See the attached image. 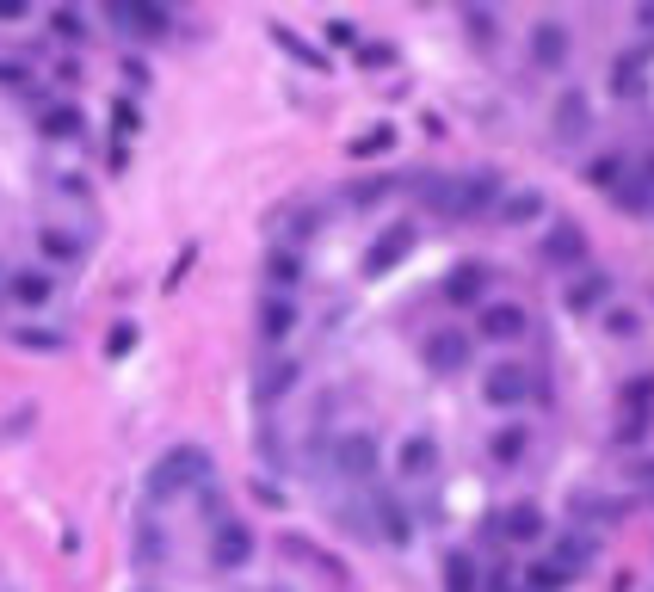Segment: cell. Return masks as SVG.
<instances>
[{
  "label": "cell",
  "mask_w": 654,
  "mask_h": 592,
  "mask_svg": "<svg viewBox=\"0 0 654 592\" xmlns=\"http://www.w3.org/2000/svg\"><path fill=\"white\" fill-rule=\"evenodd\" d=\"M13 340H19L25 352H56V346H62V333H50V327H19Z\"/></svg>",
  "instance_id": "obj_29"
},
{
  "label": "cell",
  "mask_w": 654,
  "mask_h": 592,
  "mask_svg": "<svg viewBox=\"0 0 654 592\" xmlns=\"http://www.w3.org/2000/svg\"><path fill=\"white\" fill-rule=\"evenodd\" d=\"M500 216H506V222H537V216H543V198H537V192H513V198L500 204Z\"/></svg>",
  "instance_id": "obj_27"
},
{
  "label": "cell",
  "mask_w": 654,
  "mask_h": 592,
  "mask_svg": "<svg viewBox=\"0 0 654 592\" xmlns=\"http://www.w3.org/2000/svg\"><path fill=\"white\" fill-rule=\"evenodd\" d=\"M543 259H550V266H580V259H587V235H580V222H556V229L543 235Z\"/></svg>",
  "instance_id": "obj_11"
},
{
  "label": "cell",
  "mask_w": 654,
  "mask_h": 592,
  "mask_svg": "<svg viewBox=\"0 0 654 592\" xmlns=\"http://www.w3.org/2000/svg\"><path fill=\"white\" fill-rule=\"evenodd\" d=\"M482 395H488L494 407H519V401L531 395V370H525V364H513V358L494 364L488 377H482Z\"/></svg>",
  "instance_id": "obj_5"
},
{
  "label": "cell",
  "mask_w": 654,
  "mask_h": 592,
  "mask_svg": "<svg viewBox=\"0 0 654 592\" xmlns=\"http://www.w3.org/2000/svg\"><path fill=\"white\" fill-rule=\"evenodd\" d=\"M636 481H642V488H654V457H648V463H636Z\"/></svg>",
  "instance_id": "obj_33"
},
{
  "label": "cell",
  "mask_w": 654,
  "mask_h": 592,
  "mask_svg": "<svg viewBox=\"0 0 654 592\" xmlns=\"http://www.w3.org/2000/svg\"><path fill=\"white\" fill-rule=\"evenodd\" d=\"M210 488V451L204 444H173V451L149 469V500H179Z\"/></svg>",
  "instance_id": "obj_1"
},
{
  "label": "cell",
  "mask_w": 654,
  "mask_h": 592,
  "mask_svg": "<svg viewBox=\"0 0 654 592\" xmlns=\"http://www.w3.org/2000/svg\"><path fill=\"white\" fill-rule=\"evenodd\" d=\"M290 327H297V296L272 290L266 303H260V340H266V346H284V340H290Z\"/></svg>",
  "instance_id": "obj_9"
},
{
  "label": "cell",
  "mask_w": 654,
  "mask_h": 592,
  "mask_svg": "<svg viewBox=\"0 0 654 592\" xmlns=\"http://www.w3.org/2000/svg\"><path fill=\"white\" fill-rule=\"evenodd\" d=\"M605 296H611V278H580V284H568V296H562V303H568V315H593L599 303H605Z\"/></svg>",
  "instance_id": "obj_19"
},
{
  "label": "cell",
  "mask_w": 654,
  "mask_h": 592,
  "mask_svg": "<svg viewBox=\"0 0 654 592\" xmlns=\"http://www.w3.org/2000/svg\"><path fill=\"white\" fill-rule=\"evenodd\" d=\"M130 346H136V327H112V352H118V358H124V352H130Z\"/></svg>",
  "instance_id": "obj_32"
},
{
  "label": "cell",
  "mask_w": 654,
  "mask_h": 592,
  "mask_svg": "<svg viewBox=\"0 0 654 592\" xmlns=\"http://www.w3.org/2000/svg\"><path fill=\"white\" fill-rule=\"evenodd\" d=\"M266 272H272V290H284V296H290V284H297V272H303V259H297V247H272V259H266Z\"/></svg>",
  "instance_id": "obj_24"
},
{
  "label": "cell",
  "mask_w": 654,
  "mask_h": 592,
  "mask_svg": "<svg viewBox=\"0 0 654 592\" xmlns=\"http://www.w3.org/2000/svg\"><path fill=\"white\" fill-rule=\"evenodd\" d=\"M525 451H531V432H525V426H500V432H494V463H500V469L525 463Z\"/></svg>",
  "instance_id": "obj_22"
},
{
  "label": "cell",
  "mask_w": 654,
  "mask_h": 592,
  "mask_svg": "<svg viewBox=\"0 0 654 592\" xmlns=\"http://www.w3.org/2000/svg\"><path fill=\"white\" fill-rule=\"evenodd\" d=\"M525 580H531V592H562V586H568V574H562L556 562H531Z\"/></svg>",
  "instance_id": "obj_28"
},
{
  "label": "cell",
  "mask_w": 654,
  "mask_h": 592,
  "mask_svg": "<svg viewBox=\"0 0 654 592\" xmlns=\"http://www.w3.org/2000/svg\"><path fill=\"white\" fill-rule=\"evenodd\" d=\"M389 148H395V130L377 124V130H365V136L352 142V155H358V161H377V155H389Z\"/></svg>",
  "instance_id": "obj_25"
},
{
  "label": "cell",
  "mask_w": 654,
  "mask_h": 592,
  "mask_svg": "<svg viewBox=\"0 0 654 592\" xmlns=\"http://www.w3.org/2000/svg\"><path fill=\"white\" fill-rule=\"evenodd\" d=\"M44 136H81V111L75 105H50L44 111Z\"/></svg>",
  "instance_id": "obj_26"
},
{
  "label": "cell",
  "mask_w": 654,
  "mask_h": 592,
  "mask_svg": "<svg viewBox=\"0 0 654 592\" xmlns=\"http://www.w3.org/2000/svg\"><path fill=\"white\" fill-rule=\"evenodd\" d=\"M642 68H648V50H630L611 62V87L617 93H642Z\"/></svg>",
  "instance_id": "obj_23"
},
{
  "label": "cell",
  "mask_w": 654,
  "mask_h": 592,
  "mask_svg": "<svg viewBox=\"0 0 654 592\" xmlns=\"http://www.w3.org/2000/svg\"><path fill=\"white\" fill-rule=\"evenodd\" d=\"M587 130H593V105H587V93H562V99H556V136L574 142V136H587Z\"/></svg>",
  "instance_id": "obj_14"
},
{
  "label": "cell",
  "mask_w": 654,
  "mask_h": 592,
  "mask_svg": "<svg viewBox=\"0 0 654 592\" xmlns=\"http://www.w3.org/2000/svg\"><path fill=\"white\" fill-rule=\"evenodd\" d=\"M112 25H124V31H142V37H161L173 19H167L161 7H112Z\"/></svg>",
  "instance_id": "obj_20"
},
{
  "label": "cell",
  "mask_w": 654,
  "mask_h": 592,
  "mask_svg": "<svg viewBox=\"0 0 654 592\" xmlns=\"http://www.w3.org/2000/svg\"><path fill=\"white\" fill-rule=\"evenodd\" d=\"M605 327H611V333H636V315H624V309H611V315H605Z\"/></svg>",
  "instance_id": "obj_31"
},
{
  "label": "cell",
  "mask_w": 654,
  "mask_h": 592,
  "mask_svg": "<svg viewBox=\"0 0 654 592\" xmlns=\"http://www.w3.org/2000/svg\"><path fill=\"white\" fill-rule=\"evenodd\" d=\"M568 50H574V37H568L562 19H537V25H531V62H537V68H562Z\"/></svg>",
  "instance_id": "obj_6"
},
{
  "label": "cell",
  "mask_w": 654,
  "mask_h": 592,
  "mask_svg": "<svg viewBox=\"0 0 654 592\" xmlns=\"http://www.w3.org/2000/svg\"><path fill=\"white\" fill-rule=\"evenodd\" d=\"M426 364L439 370V377H457V370L469 364V340H463V333H432V340H426Z\"/></svg>",
  "instance_id": "obj_12"
},
{
  "label": "cell",
  "mask_w": 654,
  "mask_h": 592,
  "mask_svg": "<svg viewBox=\"0 0 654 592\" xmlns=\"http://www.w3.org/2000/svg\"><path fill=\"white\" fill-rule=\"evenodd\" d=\"M525 309L519 303H482L476 309V333H482V340H525Z\"/></svg>",
  "instance_id": "obj_7"
},
{
  "label": "cell",
  "mask_w": 654,
  "mask_h": 592,
  "mask_svg": "<svg viewBox=\"0 0 654 592\" xmlns=\"http://www.w3.org/2000/svg\"><path fill=\"white\" fill-rule=\"evenodd\" d=\"M7 296H13L19 309H44L50 296H56V284H50V272H13L7 278Z\"/></svg>",
  "instance_id": "obj_16"
},
{
  "label": "cell",
  "mask_w": 654,
  "mask_h": 592,
  "mask_svg": "<svg viewBox=\"0 0 654 592\" xmlns=\"http://www.w3.org/2000/svg\"><path fill=\"white\" fill-rule=\"evenodd\" d=\"M593 555H599L593 531H562V537H556V555H550V562H556L562 574H580V568H593Z\"/></svg>",
  "instance_id": "obj_13"
},
{
  "label": "cell",
  "mask_w": 654,
  "mask_h": 592,
  "mask_svg": "<svg viewBox=\"0 0 654 592\" xmlns=\"http://www.w3.org/2000/svg\"><path fill=\"white\" fill-rule=\"evenodd\" d=\"M494 525H500L506 537H513V543H537V537H543V512H537L531 500H519V506H506V512L494 518Z\"/></svg>",
  "instance_id": "obj_15"
},
{
  "label": "cell",
  "mask_w": 654,
  "mask_h": 592,
  "mask_svg": "<svg viewBox=\"0 0 654 592\" xmlns=\"http://www.w3.org/2000/svg\"><path fill=\"white\" fill-rule=\"evenodd\" d=\"M395 469H402L408 481L432 475V469H439V438H432V432H408L402 444H395Z\"/></svg>",
  "instance_id": "obj_8"
},
{
  "label": "cell",
  "mask_w": 654,
  "mask_h": 592,
  "mask_svg": "<svg viewBox=\"0 0 654 592\" xmlns=\"http://www.w3.org/2000/svg\"><path fill=\"white\" fill-rule=\"evenodd\" d=\"M334 469L346 481H371L377 475V438L371 432H340L334 438Z\"/></svg>",
  "instance_id": "obj_3"
},
{
  "label": "cell",
  "mask_w": 654,
  "mask_h": 592,
  "mask_svg": "<svg viewBox=\"0 0 654 592\" xmlns=\"http://www.w3.org/2000/svg\"><path fill=\"white\" fill-rule=\"evenodd\" d=\"M371 512H377V531H383L389 549H408V543H414V518H408V506L395 500V494H377Z\"/></svg>",
  "instance_id": "obj_10"
},
{
  "label": "cell",
  "mask_w": 654,
  "mask_h": 592,
  "mask_svg": "<svg viewBox=\"0 0 654 592\" xmlns=\"http://www.w3.org/2000/svg\"><path fill=\"white\" fill-rule=\"evenodd\" d=\"M210 562H216V568H247V562H253V531L241 525V518H216V531H210Z\"/></svg>",
  "instance_id": "obj_4"
},
{
  "label": "cell",
  "mask_w": 654,
  "mask_h": 592,
  "mask_svg": "<svg viewBox=\"0 0 654 592\" xmlns=\"http://www.w3.org/2000/svg\"><path fill=\"white\" fill-rule=\"evenodd\" d=\"M414 241H420L414 222H389V229L371 241V253H365V272H371V278H383L389 266H402V259L414 253Z\"/></svg>",
  "instance_id": "obj_2"
},
{
  "label": "cell",
  "mask_w": 654,
  "mask_h": 592,
  "mask_svg": "<svg viewBox=\"0 0 654 592\" xmlns=\"http://www.w3.org/2000/svg\"><path fill=\"white\" fill-rule=\"evenodd\" d=\"M445 592H482V568L469 549H445Z\"/></svg>",
  "instance_id": "obj_18"
},
{
  "label": "cell",
  "mask_w": 654,
  "mask_h": 592,
  "mask_svg": "<svg viewBox=\"0 0 654 592\" xmlns=\"http://www.w3.org/2000/svg\"><path fill=\"white\" fill-rule=\"evenodd\" d=\"M142 562H161V531L142 525Z\"/></svg>",
  "instance_id": "obj_30"
},
{
  "label": "cell",
  "mask_w": 654,
  "mask_h": 592,
  "mask_svg": "<svg viewBox=\"0 0 654 592\" xmlns=\"http://www.w3.org/2000/svg\"><path fill=\"white\" fill-rule=\"evenodd\" d=\"M38 247H44L50 266H81V253H87V247H81L75 235H68V229H44V235H38Z\"/></svg>",
  "instance_id": "obj_21"
},
{
  "label": "cell",
  "mask_w": 654,
  "mask_h": 592,
  "mask_svg": "<svg viewBox=\"0 0 654 592\" xmlns=\"http://www.w3.org/2000/svg\"><path fill=\"white\" fill-rule=\"evenodd\" d=\"M482 290H488V272H482V266H457V272L445 278V303L469 309V303H482Z\"/></svg>",
  "instance_id": "obj_17"
}]
</instances>
